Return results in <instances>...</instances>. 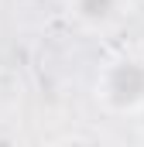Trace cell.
I'll list each match as a JSON object with an SVG mask.
<instances>
[{"label": "cell", "instance_id": "cell-2", "mask_svg": "<svg viewBox=\"0 0 144 147\" xmlns=\"http://www.w3.org/2000/svg\"><path fill=\"white\" fill-rule=\"evenodd\" d=\"M113 7H117V0H79V10L86 14V17H110L113 14Z\"/></svg>", "mask_w": 144, "mask_h": 147}, {"label": "cell", "instance_id": "cell-1", "mask_svg": "<svg viewBox=\"0 0 144 147\" xmlns=\"http://www.w3.org/2000/svg\"><path fill=\"white\" fill-rule=\"evenodd\" d=\"M110 96H113V103H120V106L137 103L144 96V69L134 65V62L117 65L113 75H110Z\"/></svg>", "mask_w": 144, "mask_h": 147}]
</instances>
